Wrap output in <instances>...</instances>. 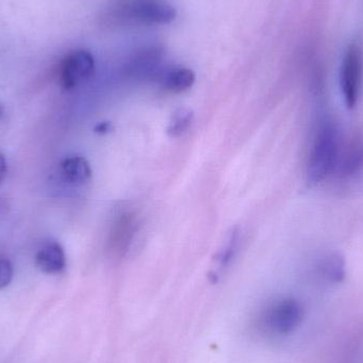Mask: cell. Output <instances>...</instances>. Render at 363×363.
<instances>
[{"label": "cell", "instance_id": "6da1fadb", "mask_svg": "<svg viewBox=\"0 0 363 363\" xmlns=\"http://www.w3.org/2000/svg\"><path fill=\"white\" fill-rule=\"evenodd\" d=\"M341 143L338 129L334 123L326 121L320 128L307 166V180L317 185L336 172L340 157Z\"/></svg>", "mask_w": 363, "mask_h": 363}, {"label": "cell", "instance_id": "30bf717a", "mask_svg": "<svg viewBox=\"0 0 363 363\" xmlns=\"http://www.w3.org/2000/svg\"><path fill=\"white\" fill-rule=\"evenodd\" d=\"M192 121H194V114L191 111L185 110V108L177 111L172 116L169 127H168V134L172 138H179V136L183 135L189 129Z\"/></svg>", "mask_w": 363, "mask_h": 363}, {"label": "cell", "instance_id": "7a4b0ae2", "mask_svg": "<svg viewBox=\"0 0 363 363\" xmlns=\"http://www.w3.org/2000/svg\"><path fill=\"white\" fill-rule=\"evenodd\" d=\"M303 317L304 309L298 301L284 298L264 311L260 318V324L271 334L288 335L301 325Z\"/></svg>", "mask_w": 363, "mask_h": 363}, {"label": "cell", "instance_id": "3957f363", "mask_svg": "<svg viewBox=\"0 0 363 363\" xmlns=\"http://www.w3.org/2000/svg\"><path fill=\"white\" fill-rule=\"evenodd\" d=\"M362 51L359 45H350L343 60L341 72V87L347 108H354L357 104L362 78Z\"/></svg>", "mask_w": 363, "mask_h": 363}, {"label": "cell", "instance_id": "5bb4252c", "mask_svg": "<svg viewBox=\"0 0 363 363\" xmlns=\"http://www.w3.org/2000/svg\"><path fill=\"white\" fill-rule=\"evenodd\" d=\"M111 128H112V125L110 123H100L99 125H96L95 131L99 134H104L110 131Z\"/></svg>", "mask_w": 363, "mask_h": 363}, {"label": "cell", "instance_id": "277c9868", "mask_svg": "<svg viewBox=\"0 0 363 363\" xmlns=\"http://www.w3.org/2000/svg\"><path fill=\"white\" fill-rule=\"evenodd\" d=\"M95 72V60L89 51L77 50L64 59L60 72V82L65 89L78 86L91 78Z\"/></svg>", "mask_w": 363, "mask_h": 363}, {"label": "cell", "instance_id": "8992f818", "mask_svg": "<svg viewBox=\"0 0 363 363\" xmlns=\"http://www.w3.org/2000/svg\"><path fill=\"white\" fill-rule=\"evenodd\" d=\"M35 264L42 272L59 274L66 267V255L63 247L57 241H49L36 253Z\"/></svg>", "mask_w": 363, "mask_h": 363}, {"label": "cell", "instance_id": "5b68a950", "mask_svg": "<svg viewBox=\"0 0 363 363\" xmlns=\"http://www.w3.org/2000/svg\"><path fill=\"white\" fill-rule=\"evenodd\" d=\"M131 12L136 18L149 23H169L177 17V11L165 0H135Z\"/></svg>", "mask_w": 363, "mask_h": 363}, {"label": "cell", "instance_id": "9c48e42d", "mask_svg": "<svg viewBox=\"0 0 363 363\" xmlns=\"http://www.w3.org/2000/svg\"><path fill=\"white\" fill-rule=\"evenodd\" d=\"M196 82V74L188 68L178 67L169 70L164 76V87L172 93H182L187 91Z\"/></svg>", "mask_w": 363, "mask_h": 363}, {"label": "cell", "instance_id": "8fae6325", "mask_svg": "<svg viewBox=\"0 0 363 363\" xmlns=\"http://www.w3.org/2000/svg\"><path fill=\"white\" fill-rule=\"evenodd\" d=\"M324 277L330 281L339 283L345 279V264L339 257H330L322 266Z\"/></svg>", "mask_w": 363, "mask_h": 363}, {"label": "cell", "instance_id": "9a60e30c", "mask_svg": "<svg viewBox=\"0 0 363 363\" xmlns=\"http://www.w3.org/2000/svg\"><path fill=\"white\" fill-rule=\"evenodd\" d=\"M2 112H4V106H2L1 104H0V117H1Z\"/></svg>", "mask_w": 363, "mask_h": 363}, {"label": "cell", "instance_id": "52a82bcc", "mask_svg": "<svg viewBox=\"0 0 363 363\" xmlns=\"http://www.w3.org/2000/svg\"><path fill=\"white\" fill-rule=\"evenodd\" d=\"M64 180L74 185L86 183L91 177V168L83 157H72L64 160L61 164Z\"/></svg>", "mask_w": 363, "mask_h": 363}, {"label": "cell", "instance_id": "7c38bea8", "mask_svg": "<svg viewBox=\"0 0 363 363\" xmlns=\"http://www.w3.org/2000/svg\"><path fill=\"white\" fill-rule=\"evenodd\" d=\"M13 264L6 258H0V289L8 287L13 279Z\"/></svg>", "mask_w": 363, "mask_h": 363}, {"label": "cell", "instance_id": "4fadbf2b", "mask_svg": "<svg viewBox=\"0 0 363 363\" xmlns=\"http://www.w3.org/2000/svg\"><path fill=\"white\" fill-rule=\"evenodd\" d=\"M6 161L4 159V155H0V185H1L2 181L6 178Z\"/></svg>", "mask_w": 363, "mask_h": 363}, {"label": "cell", "instance_id": "ba28073f", "mask_svg": "<svg viewBox=\"0 0 363 363\" xmlns=\"http://www.w3.org/2000/svg\"><path fill=\"white\" fill-rule=\"evenodd\" d=\"M363 169V144L352 146L347 152L340 155L336 170L343 177H353Z\"/></svg>", "mask_w": 363, "mask_h": 363}]
</instances>
